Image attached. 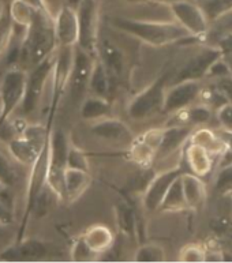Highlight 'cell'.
<instances>
[{"mask_svg":"<svg viewBox=\"0 0 232 263\" xmlns=\"http://www.w3.org/2000/svg\"><path fill=\"white\" fill-rule=\"evenodd\" d=\"M111 25L120 32H124L126 34L152 47H164L169 44L197 39L175 21L133 20V18L116 16L111 20Z\"/></svg>","mask_w":232,"mask_h":263,"instance_id":"6da1fadb","label":"cell"},{"mask_svg":"<svg viewBox=\"0 0 232 263\" xmlns=\"http://www.w3.org/2000/svg\"><path fill=\"white\" fill-rule=\"evenodd\" d=\"M58 48L53 18L43 8L35 10L22 41L21 60L33 67L47 59Z\"/></svg>","mask_w":232,"mask_h":263,"instance_id":"7a4b0ae2","label":"cell"},{"mask_svg":"<svg viewBox=\"0 0 232 263\" xmlns=\"http://www.w3.org/2000/svg\"><path fill=\"white\" fill-rule=\"evenodd\" d=\"M53 120H48L47 124H28L24 126L7 142L8 153L18 164L30 166L39 157L41 150L51 137Z\"/></svg>","mask_w":232,"mask_h":263,"instance_id":"3957f363","label":"cell"},{"mask_svg":"<svg viewBox=\"0 0 232 263\" xmlns=\"http://www.w3.org/2000/svg\"><path fill=\"white\" fill-rule=\"evenodd\" d=\"M51 138V137H49ZM48 164H49V141L45 143V146L39 154V157L35 158L29 169L28 184H26V193H25V210L24 217H22V224L18 232L16 240L24 239L25 231L29 224L30 216L37 208L39 200L43 197V193L47 187V176H48Z\"/></svg>","mask_w":232,"mask_h":263,"instance_id":"277c9868","label":"cell"},{"mask_svg":"<svg viewBox=\"0 0 232 263\" xmlns=\"http://www.w3.org/2000/svg\"><path fill=\"white\" fill-rule=\"evenodd\" d=\"M169 81V72L160 75L145 90H142L130 101L127 106L129 118L137 122L148 120L156 115L163 114L164 97H166L167 83Z\"/></svg>","mask_w":232,"mask_h":263,"instance_id":"5b68a950","label":"cell"},{"mask_svg":"<svg viewBox=\"0 0 232 263\" xmlns=\"http://www.w3.org/2000/svg\"><path fill=\"white\" fill-rule=\"evenodd\" d=\"M70 146L68 137L63 130L51 131L47 187L58 199H63L64 172L67 169V153Z\"/></svg>","mask_w":232,"mask_h":263,"instance_id":"8992f818","label":"cell"},{"mask_svg":"<svg viewBox=\"0 0 232 263\" xmlns=\"http://www.w3.org/2000/svg\"><path fill=\"white\" fill-rule=\"evenodd\" d=\"M28 71L11 67L0 81V127L7 122L10 116L21 108L26 90Z\"/></svg>","mask_w":232,"mask_h":263,"instance_id":"52a82bcc","label":"cell"},{"mask_svg":"<svg viewBox=\"0 0 232 263\" xmlns=\"http://www.w3.org/2000/svg\"><path fill=\"white\" fill-rule=\"evenodd\" d=\"M97 0H81L75 8L78 18V43L77 47L97 58L100 39V11Z\"/></svg>","mask_w":232,"mask_h":263,"instance_id":"ba28073f","label":"cell"},{"mask_svg":"<svg viewBox=\"0 0 232 263\" xmlns=\"http://www.w3.org/2000/svg\"><path fill=\"white\" fill-rule=\"evenodd\" d=\"M56 52L58 49L52 55L48 56L47 59L30 67V71L26 75V90H25L24 101L21 105L22 114L25 116H30L39 108L41 99H43L45 85H47L48 79L51 78L52 70L55 66Z\"/></svg>","mask_w":232,"mask_h":263,"instance_id":"9c48e42d","label":"cell"},{"mask_svg":"<svg viewBox=\"0 0 232 263\" xmlns=\"http://www.w3.org/2000/svg\"><path fill=\"white\" fill-rule=\"evenodd\" d=\"M169 10L176 24L185 28L191 35L202 40L208 30L209 21L200 4L194 0H179L169 4Z\"/></svg>","mask_w":232,"mask_h":263,"instance_id":"30bf717a","label":"cell"},{"mask_svg":"<svg viewBox=\"0 0 232 263\" xmlns=\"http://www.w3.org/2000/svg\"><path fill=\"white\" fill-rule=\"evenodd\" d=\"M223 58V52L213 45H205L200 52L191 56L181 70L175 74L173 83L181 81H202L215 62Z\"/></svg>","mask_w":232,"mask_h":263,"instance_id":"8fae6325","label":"cell"},{"mask_svg":"<svg viewBox=\"0 0 232 263\" xmlns=\"http://www.w3.org/2000/svg\"><path fill=\"white\" fill-rule=\"evenodd\" d=\"M202 82L201 81H181L175 82L172 86L166 90L163 114H176L187 106L198 102Z\"/></svg>","mask_w":232,"mask_h":263,"instance_id":"7c38bea8","label":"cell"},{"mask_svg":"<svg viewBox=\"0 0 232 263\" xmlns=\"http://www.w3.org/2000/svg\"><path fill=\"white\" fill-rule=\"evenodd\" d=\"M95 59V56L89 55L77 45L73 49V64H71L70 79H68V89L74 99L81 97L87 90Z\"/></svg>","mask_w":232,"mask_h":263,"instance_id":"4fadbf2b","label":"cell"},{"mask_svg":"<svg viewBox=\"0 0 232 263\" xmlns=\"http://www.w3.org/2000/svg\"><path fill=\"white\" fill-rule=\"evenodd\" d=\"M48 255L47 244L39 239H21L0 252L4 262H37Z\"/></svg>","mask_w":232,"mask_h":263,"instance_id":"5bb4252c","label":"cell"},{"mask_svg":"<svg viewBox=\"0 0 232 263\" xmlns=\"http://www.w3.org/2000/svg\"><path fill=\"white\" fill-rule=\"evenodd\" d=\"M92 134L101 141L115 143V145L130 146L135 139L133 131L126 123L115 118H106L95 122L91 127Z\"/></svg>","mask_w":232,"mask_h":263,"instance_id":"9a60e30c","label":"cell"},{"mask_svg":"<svg viewBox=\"0 0 232 263\" xmlns=\"http://www.w3.org/2000/svg\"><path fill=\"white\" fill-rule=\"evenodd\" d=\"M181 168H172L168 171H164L162 173H157L152 177L149 184L146 185L145 194H144V208L148 212H156L158 210V206L162 200L166 197L169 185L177 176L182 175Z\"/></svg>","mask_w":232,"mask_h":263,"instance_id":"2e32d148","label":"cell"},{"mask_svg":"<svg viewBox=\"0 0 232 263\" xmlns=\"http://www.w3.org/2000/svg\"><path fill=\"white\" fill-rule=\"evenodd\" d=\"M56 43L59 48H73L78 43V18L75 8L64 6L55 16Z\"/></svg>","mask_w":232,"mask_h":263,"instance_id":"e0dca14e","label":"cell"},{"mask_svg":"<svg viewBox=\"0 0 232 263\" xmlns=\"http://www.w3.org/2000/svg\"><path fill=\"white\" fill-rule=\"evenodd\" d=\"M172 116L176 122L169 126H187L195 128L205 127L212 122L213 118H216V110H213L210 106L205 105L202 102H195L176 114H172Z\"/></svg>","mask_w":232,"mask_h":263,"instance_id":"ac0fdd59","label":"cell"},{"mask_svg":"<svg viewBox=\"0 0 232 263\" xmlns=\"http://www.w3.org/2000/svg\"><path fill=\"white\" fill-rule=\"evenodd\" d=\"M97 58L105 66L112 78H120L124 72V55L111 40L99 39L97 45Z\"/></svg>","mask_w":232,"mask_h":263,"instance_id":"d6986e66","label":"cell"},{"mask_svg":"<svg viewBox=\"0 0 232 263\" xmlns=\"http://www.w3.org/2000/svg\"><path fill=\"white\" fill-rule=\"evenodd\" d=\"M92 183L91 173L77 169H66L63 180V200L73 203L86 193Z\"/></svg>","mask_w":232,"mask_h":263,"instance_id":"ffe728a7","label":"cell"},{"mask_svg":"<svg viewBox=\"0 0 232 263\" xmlns=\"http://www.w3.org/2000/svg\"><path fill=\"white\" fill-rule=\"evenodd\" d=\"M193 130L194 128L187 126H169L168 128H164L162 145L158 147L156 157H167L179 152L186 142L189 141Z\"/></svg>","mask_w":232,"mask_h":263,"instance_id":"44dd1931","label":"cell"},{"mask_svg":"<svg viewBox=\"0 0 232 263\" xmlns=\"http://www.w3.org/2000/svg\"><path fill=\"white\" fill-rule=\"evenodd\" d=\"M85 243L92 252H95L99 256L101 254L111 251V248L115 244V236L108 227L101 224L92 225L86 229V232L82 235Z\"/></svg>","mask_w":232,"mask_h":263,"instance_id":"7402d4cb","label":"cell"},{"mask_svg":"<svg viewBox=\"0 0 232 263\" xmlns=\"http://www.w3.org/2000/svg\"><path fill=\"white\" fill-rule=\"evenodd\" d=\"M181 181L187 209L197 210L202 208L206 200V187L202 179L195 176L194 173H182Z\"/></svg>","mask_w":232,"mask_h":263,"instance_id":"603a6c76","label":"cell"},{"mask_svg":"<svg viewBox=\"0 0 232 263\" xmlns=\"http://www.w3.org/2000/svg\"><path fill=\"white\" fill-rule=\"evenodd\" d=\"M186 160H187L191 173L201 179L208 176L213 171V157L208 150L197 143L189 142V145L186 147Z\"/></svg>","mask_w":232,"mask_h":263,"instance_id":"cb8c5ba5","label":"cell"},{"mask_svg":"<svg viewBox=\"0 0 232 263\" xmlns=\"http://www.w3.org/2000/svg\"><path fill=\"white\" fill-rule=\"evenodd\" d=\"M112 82H114V78L111 77L105 66L101 63V60L96 58L93 67H92L87 90H91L92 96L110 100L111 95H112Z\"/></svg>","mask_w":232,"mask_h":263,"instance_id":"d4e9b609","label":"cell"},{"mask_svg":"<svg viewBox=\"0 0 232 263\" xmlns=\"http://www.w3.org/2000/svg\"><path fill=\"white\" fill-rule=\"evenodd\" d=\"M232 35V8L221 12L220 15L209 21L208 30L202 37V41L208 45L216 47L220 40Z\"/></svg>","mask_w":232,"mask_h":263,"instance_id":"484cf974","label":"cell"},{"mask_svg":"<svg viewBox=\"0 0 232 263\" xmlns=\"http://www.w3.org/2000/svg\"><path fill=\"white\" fill-rule=\"evenodd\" d=\"M189 142L197 143L208 150L210 156L215 158V156L221 157L225 152V143L219 135V133L206 128V127H198L197 130H193L189 138Z\"/></svg>","mask_w":232,"mask_h":263,"instance_id":"4316f807","label":"cell"},{"mask_svg":"<svg viewBox=\"0 0 232 263\" xmlns=\"http://www.w3.org/2000/svg\"><path fill=\"white\" fill-rule=\"evenodd\" d=\"M81 116L87 122H99L102 119L112 116V104L110 100L101 99L97 96H91L83 100L81 105Z\"/></svg>","mask_w":232,"mask_h":263,"instance_id":"83f0119b","label":"cell"},{"mask_svg":"<svg viewBox=\"0 0 232 263\" xmlns=\"http://www.w3.org/2000/svg\"><path fill=\"white\" fill-rule=\"evenodd\" d=\"M210 229L216 236V243L221 246L223 254H232V218L228 216L215 217Z\"/></svg>","mask_w":232,"mask_h":263,"instance_id":"f1b7e54d","label":"cell"},{"mask_svg":"<svg viewBox=\"0 0 232 263\" xmlns=\"http://www.w3.org/2000/svg\"><path fill=\"white\" fill-rule=\"evenodd\" d=\"M185 209H187V204H186L185 194L182 189L181 176H177L172 181V184L169 185L166 197L158 206V210L160 212H181Z\"/></svg>","mask_w":232,"mask_h":263,"instance_id":"f546056e","label":"cell"},{"mask_svg":"<svg viewBox=\"0 0 232 263\" xmlns=\"http://www.w3.org/2000/svg\"><path fill=\"white\" fill-rule=\"evenodd\" d=\"M35 10L39 8L33 7L24 0H12L11 3L8 4V14L11 16L12 24L25 29L32 22Z\"/></svg>","mask_w":232,"mask_h":263,"instance_id":"4dcf8cb0","label":"cell"},{"mask_svg":"<svg viewBox=\"0 0 232 263\" xmlns=\"http://www.w3.org/2000/svg\"><path fill=\"white\" fill-rule=\"evenodd\" d=\"M166 251L164 248L157 243L142 244L137 248L134 262H146V263H160L166 260Z\"/></svg>","mask_w":232,"mask_h":263,"instance_id":"1f68e13d","label":"cell"},{"mask_svg":"<svg viewBox=\"0 0 232 263\" xmlns=\"http://www.w3.org/2000/svg\"><path fill=\"white\" fill-rule=\"evenodd\" d=\"M14 33V24L8 14V6H2L0 8V59L6 55Z\"/></svg>","mask_w":232,"mask_h":263,"instance_id":"d6a6232c","label":"cell"},{"mask_svg":"<svg viewBox=\"0 0 232 263\" xmlns=\"http://www.w3.org/2000/svg\"><path fill=\"white\" fill-rule=\"evenodd\" d=\"M130 158L135 164L141 166H148L156 160V152L139 138L134 139L130 145Z\"/></svg>","mask_w":232,"mask_h":263,"instance_id":"836d02e7","label":"cell"},{"mask_svg":"<svg viewBox=\"0 0 232 263\" xmlns=\"http://www.w3.org/2000/svg\"><path fill=\"white\" fill-rule=\"evenodd\" d=\"M215 190L220 195H231L232 194V162L221 165L215 179Z\"/></svg>","mask_w":232,"mask_h":263,"instance_id":"e575fe53","label":"cell"},{"mask_svg":"<svg viewBox=\"0 0 232 263\" xmlns=\"http://www.w3.org/2000/svg\"><path fill=\"white\" fill-rule=\"evenodd\" d=\"M202 11L208 18V21H212L221 12L227 11L232 8V0H197Z\"/></svg>","mask_w":232,"mask_h":263,"instance_id":"d590c367","label":"cell"},{"mask_svg":"<svg viewBox=\"0 0 232 263\" xmlns=\"http://www.w3.org/2000/svg\"><path fill=\"white\" fill-rule=\"evenodd\" d=\"M97 259H99V256L91 251V248L87 247L82 236H79L78 239L74 240L73 247H71V260L73 262H95Z\"/></svg>","mask_w":232,"mask_h":263,"instance_id":"8d00e7d4","label":"cell"},{"mask_svg":"<svg viewBox=\"0 0 232 263\" xmlns=\"http://www.w3.org/2000/svg\"><path fill=\"white\" fill-rule=\"evenodd\" d=\"M116 221L120 231L126 233H133L135 229V216L130 206L122 203L116 206Z\"/></svg>","mask_w":232,"mask_h":263,"instance_id":"74e56055","label":"cell"},{"mask_svg":"<svg viewBox=\"0 0 232 263\" xmlns=\"http://www.w3.org/2000/svg\"><path fill=\"white\" fill-rule=\"evenodd\" d=\"M67 168L89 172V160L85 152L71 145L67 153Z\"/></svg>","mask_w":232,"mask_h":263,"instance_id":"f35d334b","label":"cell"},{"mask_svg":"<svg viewBox=\"0 0 232 263\" xmlns=\"http://www.w3.org/2000/svg\"><path fill=\"white\" fill-rule=\"evenodd\" d=\"M16 179H18V175L12 162L0 152V183L8 189L15 184Z\"/></svg>","mask_w":232,"mask_h":263,"instance_id":"ab89813d","label":"cell"},{"mask_svg":"<svg viewBox=\"0 0 232 263\" xmlns=\"http://www.w3.org/2000/svg\"><path fill=\"white\" fill-rule=\"evenodd\" d=\"M206 248L200 244H187L181 250L179 260L181 262H205Z\"/></svg>","mask_w":232,"mask_h":263,"instance_id":"60d3db41","label":"cell"},{"mask_svg":"<svg viewBox=\"0 0 232 263\" xmlns=\"http://www.w3.org/2000/svg\"><path fill=\"white\" fill-rule=\"evenodd\" d=\"M210 85L220 91L227 104H232V75L210 79Z\"/></svg>","mask_w":232,"mask_h":263,"instance_id":"b9f144b4","label":"cell"},{"mask_svg":"<svg viewBox=\"0 0 232 263\" xmlns=\"http://www.w3.org/2000/svg\"><path fill=\"white\" fill-rule=\"evenodd\" d=\"M216 119L221 130L232 134V104H224L216 110Z\"/></svg>","mask_w":232,"mask_h":263,"instance_id":"7bdbcfd3","label":"cell"},{"mask_svg":"<svg viewBox=\"0 0 232 263\" xmlns=\"http://www.w3.org/2000/svg\"><path fill=\"white\" fill-rule=\"evenodd\" d=\"M67 4V0H43L44 10L53 18Z\"/></svg>","mask_w":232,"mask_h":263,"instance_id":"ee69618b","label":"cell"},{"mask_svg":"<svg viewBox=\"0 0 232 263\" xmlns=\"http://www.w3.org/2000/svg\"><path fill=\"white\" fill-rule=\"evenodd\" d=\"M12 221V213L7 204L0 199V222L4 225H8Z\"/></svg>","mask_w":232,"mask_h":263,"instance_id":"f6af8a7d","label":"cell"},{"mask_svg":"<svg viewBox=\"0 0 232 263\" xmlns=\"http://www.w3.org/2000/svg\"><path fill=\"white\" fill-rule=\"evenodd\" d=\"M216 47L223 52V55L224 53H232V35H228V37L220 40L216 44Z\"/></svg>","mask_w":232,"mask_h":263,"instance_id":"bcb514c9","label":"cell"},{"mask_svg":"<svg viewBox=\"0 0 232 263\" xmlns=\"http://www.w3.org/2000/svg\"><path fill=\"white\" fill-rule=\"evenodd\" d=\"M24 2H26V3H29V4H30V6H33V7H35V8H43V10H44L43 0H24Z\"/></svg>","mask_w":232,"mask_h":263,"instance_id":"7dc6e473","label":"cell"},{"mask_svg":"<svg viewBox=\"0 0 232 263\" xmlns=\"http://www.w3.org/2000/svg\"><path fill=\"white\" fill-rule=\"evenodd\" d=\"M223 59L225 60V63L228 64L229 70H231V74H232V53H224V55H223Z\"/></svg>","mask_w":232,"mask_h":263,"instance_id":"c3c4849f","label":"cell"},{"mask_svg":"<svg viewBox=\"0 0 232 263\" xmlns=\"http://www.w3.org/2000/svg\"><path fill=\"white\" fill-rule=\"evenodd\" d=\"M149 3H160V4H171L175 3V2H179V0H146Z\"/></svg>","mask_w":232,"mask_h":263,"instance_id":"681fc988","label":"cell"},{"mask_svg":"<svg viewBox=\"0 0 232 263\" xmlns=\"http://www.w3.org/2000/svg\"><path fill=\"white\" fill-rule=\"evenodd\" d=\"M4 231H6V225L0 222V237L4 235Z\"/></svg>","mask_w":232,"mask_h":263,"instance_id":"f907efd6","label":"cell"},{"mask_svg":"<svg viewBox=\"0 0 232 263\" xmlns=\"http://www.w3.org/2000/svg\"><path fill=\"white\" fill-rule=\"evenodd\" d=\"M6 189H7V187H4V185L2 184V183H0V194L4 193V191H6Z\"/></svg>","mask_w":232,"mask_h":263,"instance_id":"816d5d0a","label":"cell"}]
</instances>
